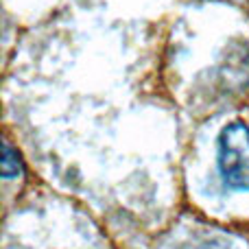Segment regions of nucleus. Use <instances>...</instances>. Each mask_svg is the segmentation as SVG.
<instances>
[{
  "mask_svg": "<svg viewBox=\"0 0 249 249\" xmlns=\"http://www.w3.org/2000/svg\"><path fill=\"white\" fill-rule=\"evenodd\" d=\"M219 171L230 188L249 190V127L245 123H232L221 131Z\"/></svg>",
  "mask_w": 249,
  "mask_h": 249,
  "instance_id": "1",
  "label": "nucleus"
},
{
  "mask_svg": "<svg viewBox=\"0 0 249 249\" xmlns=\"http://www.w3.org/2000/svg\"><path fill=\"white\" fill-rule=\"evenodd\" d=\"M20 173H22L20 155H18V151L9 142H4L2 144V177L4 179H13Z\"/></svg>",
  "mask_w": 249,
  "mask_h": 249,
  "instance_id": "2",
  "label": "nucleus"
}]
</instances>
